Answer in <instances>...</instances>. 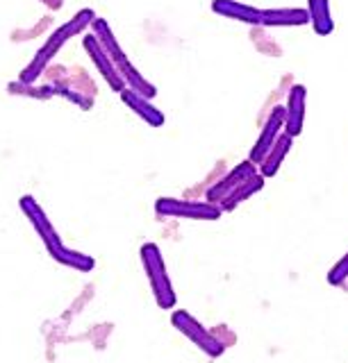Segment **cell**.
<instances>
[{
	"mask_svg": "<svg viewBox=\"0 0 348 363\" xmlns=\"http://www.w3.org/2000/svg\"><path fill=\"white\" fill-rule=\"evenodd\" d=\"M21 211L28 216V220L32 223V227L37 230L41 243L46 245L48 255L58 261V264L66 266V268H73V270H80V272H92L94 266H96V259L89 257V255H82L77 252V250H71L62 243L60 234L55 232V227L50 225L48 216L43 213V209L39 207V202L32 198V196H23L21 198Z\"/></svg>",
	"mask_w": 348,
	"mask_h": 363,
	"instance_id": "obj_1",
	"label": "cell"
},
{
	"mask_svg": "<svg viewBox=\"0 0 348 363\" xmlns=\"http://www.w3.org/2000/svg\"><path fill=\"white\" fill-rule=\"evenodd\" d=\"M94 18H96V14H94V9H80L77 14L66 23V26H62V28H58L55 30L50 37H48V41L43 43V48L37 52V57L32 60L26 68H23V73H21V79L18 82L21 84H32V82H37V77L46 71V66H48V62L53 60L55 55H58V50L62 48V45L69 41L71 37H75V34H82L85 32V28L87 26H92L94 23Z\"/></svg>",
	"mask_w": 348,
	"mask_h": 363,
	"instance_id": "obj_2",
	"label": "cell"
},
{
	"mask_svg": "<svg viewBox=\"0 0 348 363\" xmlns=\"http://www.w3.org/2000/svg\"><path fill=\"white\" fill-rule=\"evenodd\" d=\"M139 257H141V266L146 270V277L151 281V291H153V298H155L157 306L164 311L175 309L178 295L173 291L171 277H168V272H166L162 250L155 243H143L139 250Z\"/></svg>",
	"mask_w": 348,
	"mask_h": 363,
	"instance_id": "obj_3",
	"label": "cell"
},
{
	"mask_svg": "<svg viewBox=\"0 0 348 363\" xmlns=\"http://www.w3.org/2000/svg\"><path fill=\"white\" fill-rule=\"evenodd\" d=\"M155 213L160 218H185V220H219L223 209L214 202L160 198L155 202Z\"/></svg>",
	"mask_w": 348,
	"mask_h": 363,
	"instance_id": "obj_4",
	"label": "cell"
},
{
	"mask_svg": "<svg viewBox=\"0 0 348 363\" xmlns=\"http://www.w3.org/2000/svg\"><path fill=\"white\" fill-rule=\"evenodd\" d=\"M171 325L180 332L183 336H187L192 343L200 350L205 352V354L210 359H219L223 352H226V343L223 340H219L214 334L210 332V329H205L203 325H200L196 318L189 313V311H183V309H175L171 313Z\"/></svg>",
	"mask_w": 348,
	"mask_h": 363,
	"instance_id": "obj_5",
	"label": "cell"
},
{
	"mask_svg": "<svg viewBox=\"0 0 348 363\" xmlns=\"http://www.w3.org/2000/svg\"><path fill=\"white\" fill-rule=\"evenodd\" d=\"M257 175V168L255 164L251 162V159H246V162L237 164L228 175H223L219 182H214V184L210 186L207 191V202H214V204H221L226 198H230L234 191H237L241 184H246L251 177Z\"/></svg>",
	"mask_w": 348,
	"mask_h": 363,
	"instance_id": "obj_6",
	"label": "cell"
},
{
	"mask_svg": "<svg viewBox=\"0 0 348 363\" xmlns=\"http://www.w3.org/2000/svg\"><path fill=\"white\" fill-rule=\"evenodd\" d=\"M82 45L85 50L89 55V60H92L98 68V73L105 77V82L112 86V91H116V94H121L123 89H126V82H123V77L119 73L116 64L112 62V57L105 52V48L100 45V41L94 37V34H87V37H82Z\"/></svg>",
	"mask_w": 348,
	"mask_h": 363,
	"instance_id": "obj_7",
	"label": "cell"
},
{
	"mask_svg": "<svg viewBox=\"0 0 348 363\" xmlns=\"http://www.w3.org/2000/svg\"><path fill=\"white\" fill-rule=\"evenodd\" d=\"M305 105H308V89L303 84H294L289 89L287 105H285V134L291 139L303 134L305 125Z\"/></svg>",
	"mask_w": 348,
	"mask_h": 363,
	"instance_id": "obj_8",
	"label": "cell"
},
{
	"mask_svg": "<svg viewBox=\"0 0 348 363\" xmlns=\"http://www.w3.org/2000/svg\"><path fill=\"white\" fill-rule=\"evenodd\" d=\"M283 130H285V107H273V111L268 113L264 128H262V132H260V136H257V141L251 150L249 159L253 164L262 162V159L266 157V152L271 150V145L276 143V139L283 134Z\"/></svg>",
	"mask_w": 348,
	"mask_h": 363,
	"instance_id": "obj_9",
	"label": "cell"
},
{
	"mask_svg": "<svg viewBox=\"0 0 348 363\" xmlns=\"http://www.w3.org/2000/svg\"><path fill=\"white\" fill-rule=\"evenodd\" d=\"M212 11L223 18L249 23V26H260L262 23V9L239 3V0H212Z\"/></svg>",
	"mask_w": 348,
	"mask_h": 363,
	"instance_id": "obj_10",
	"label": "cell"
},
{
	"mask_svg": "<svg viewBox=\"0 0 348 363\" xmlns=\"http://www.w3.org/2000/svg\"><path fill=\"white\" fill-rule=\"evenodd\" d=\"M310 14L303 7H278V9H262V23L266 28H298L308 26Z\"/></svg>",
	"mask_w": 348,
	"mask_h": 363,
	"instance_id": "obj_11",
	"label": "cell"
},
{
	"mask_svg": "<svg viewBox=\"0 0 348 363\" xmlns=\"http://www.w3.org/2000/svg\"><path fill=\"white\" fill-rule=\"evenodd\" d=\"M121 100L126 102V105L137 113V116L141 118V121H146L151 125V128H162L164 125V113L157 109V107H153L151 105V100L148 98H143V96H139L137 91H132V89H123L121 91Z\"/></svg>",
	"mask_w": 348,
	"mask_h": 363,
	"instance_id": "obj_12",
	"label": "cell"
},
{
	"mask_svg": "<svg viewBox=\"0 0 348 363\" xmlns=\"http://www.w3.org/2000/svg\"><path fill=\"white\" fill-rule=\"evenodd\" d=\"M291 145H294V139H291L289 134L283 132V134L278 136L276 143L271 145V150H268L266 157L260 162V175H262L264 179L278 175V170H280V166L285 164V157L289 155Z\"/></svg>",
	"mask_w": 348,
	"mask_h": 363,
	"instance_id": "obj_13",
	"label": "cell"
},
{
	"mask_svg": "<svg viewBox=\"0 0 348 363\" xmlns=\"http://www.w3.org/2000/svg\"><path fill=\"white\" fill-rule=\"evenodd\" d=\"M92 30H94V37H96V39L100 41V45L105 48V52L112 57V62L116 64V68H119L121 64H126V62H128V55L123 52V48L119 45V41H116L114 34H112L109 23H107L105 18H94Z\"/></svg>",
	"mask_w": 348,
	"mask_h": 363,
	"instance_id": "obj_14",
	"label": "cell"
},
{
	"mask_svg": "<svg viewBox=\"0 0 348 363\" xmlns=\"http://www.w3.org/2000/svg\"><path fill=\"white\" fill-rule=\"evenodd\" d=\"M308 14L314 32L319 37H328L335 32V21L330 14V3L328 0H308Z\"/></svg>",
	"mask_w": 348,
	"mask_h": 363,
	"instance_id": "obj_15",
	"label": "cell"
},
{
	"mask_svg": "<svg viewBox=\"0 0 348 363\" xmlns=\"http://www.w3.org/2000/svg\"><path fill=\"white\" fill-rule=\"evenodd\" d=\"M264 184H266V179H264L260 173H257L255 177H251L249 182H246V184H241L237 191H234L230 198L223 200V202L219 204V207H221L223 211H230V209H234V207H239L241 202H246L249 198H253L255 193H260V191L264 189Z\"/></svg>",
	"mask_w": 348,
	"mask_h": 363,
	"instance_id": "obj_16",
	"label": "cell"
},
{
	"mask_svg": "<svg viewBox=\"0 0 348 363\" xmlns=\"http://www.w3.org/2000/svg\"><path fill=\"white\" fill-rule=\"evenodd\" d=\"M119 73H121V77H123V82H128L130 89H132V91H137L139 96L148 98V100H153V98L157 96V86H153V84L148 82V79L141 77V73L130 64V60H128L126 64H121V66H119Z\"/></svg>",
	"mask_w": 348,
	"mask_h": 363,
	"instance_id": "obj_17",
	"label": "cell"
},
{
	"mask_svg": "<svg viewBox=\"0 0 348 363\" xmlns=\"http://www.w3.org/2000/svg\"><path fill=\"white\" fill-rule=\"evenodd\" d=\"M348 281V252L337 261L328 272V284L330 286H344Z\"/></svg>",
	"mask_w": 348,
	"mask_h": 363,
	"instance_id": "obj_18",
	"label": "cell"
}]
</instances>
